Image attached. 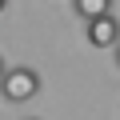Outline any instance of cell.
<instances>
[{"label": "cell", "instance_id": "1", "mask_svg": "<svg viewBox=\"0 0 120 120\" xmlns=\"http://www.w3.org/2000/svg\"><path fill=\"white\" fill-rule=\"evenodd\" d=\"M40 92V72L36 68H8L4 72V100L12 104H24Z\"/></svg>", "mask_w": 120, "mask_h": 120}, {"label": "cell", "instance_id": "2", "mask_svg": "<svg viewBox=\"0 0 120 120\" xmlns=\"http://www.w3.org/2000/svg\"><path fill=\"white\" fill-rule=\"evenodd\" d=\"M88 44H92V48H116V44H120V20H116L112 12L88 20Z\"/></svg>", "mask_w": 120, "mask_h": 120}, {"label": "cell", "instance_id": "3", "mask_svg": "<svg viewBox=\"0 0 120 120\" xmlns=\"http://www.w3.org/2000/svg\"><path fill=\"white\" fill-rule=\"evenodd\" d=\"M72 8L84 20H96V16H108L112 12V0H72Z\"/></svg>", "mask_w": 120, "mask_h": 120}, {"label": "cell", "instance_id": "4", "mask_svg": "<svg viewBox=\"0 0 120 120\" xmlns=\"http://www.w3.org/2000/svg\"><path fill=\"white\" fill-rule=\"evenodd\" d=\"M116 64H120V44H116Z\"/></svg>", "mask_w": 120, "mask_h": 120}]
</instances>
